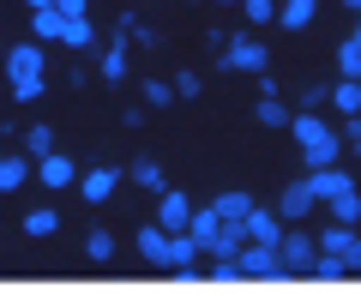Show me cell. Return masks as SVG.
<instances>
[{
  "mask_svg": "<svg viewBox=\"0 0 361 307\" xmlns=\"http://www.w3.org/2000/svg\"><path fill=\"white\" fill-rule=\"evenodd\" d=\"M217 6H241V0H217Z\"/></svg>",
  "mask_w": 361,
  "mask_h": 307,
  "instance_id": "cell-38",
  "label": "cell"
},
{
  "mask_svg": "<svg viewBox=\"0 0 361 307\" xmlns=\"http://www.w3.org/2000/svg\"><path fill=\"white\" fill-rule=\"evenodd\" d=\"M90 42H97L90 18H66V49H90Z\"/></svg>",
  "mask_w": 361,
  "mask_h": 307,
  "instance_id": "cell-26",
  "label": "cell"
},
{
  "mask_svg": "<svg viewBox=\"0 0 361 307\" xmlns=\"http://www.w3.org/2000/svg\"><path fill=\"white\" fill-rule=\"evenodd\" d=\"M343 259H349V277H361V235L349 241V253H343Z\"/></svg>",
  "mask_w": 361,
  "mask_h": 307,
  "instance_id": "cell-35",
  "label": "cell"
},
{
  "mask_svg": "<svg viewBox=\"0 0 361 307\" xmlns=\"http://www.w3.org/2000/svg\"><path fill=\"white\" fill-rule=\"evenodd\" d=\"M343 187H355V181H349V175H343V169H337V163L313 169V193H319V205H331V199H337V193H343Z\"/></svg>",
  "mask_w": 361,
  "mask_h": 307,
  "instance_id": "cell-12",
  "label": "cell"
},
{
  "mask_svg": "<svg viewBox=\"0 0 361 307\" xmlns=\"http://www.w3.org/2000/svg\"><path fill=\"white\" fill-rule=\"evenodd\" d=\"M313 205H319V193H313V175H307V181H289L283 187L277 211H283V223H301V217H313Z\"/></svg>",
  "mask_w": 361,
  "mask_h": 307,
  "instance_id": "cell-7",
  "label": "cell"
},
{
  "mask_svg": "<svg viewBox=\"0 0 361 307\" xmlns=\"http://www.w3.org/2000/svg\"><path fill=\"white\" fill-rule=\"evenodd\" d=\"M337 66H343V78H361V37H349L337 49Z\"/></svg>",
  "mask_w": 361,
  "mask_h": 307,
  "instance_id": "cell-25",
  "label": "cell"
},
{
  "mask_svg": "<svg viewBox=\"0 0 361 307\" xmlns=\"http://www.w3.org/2000/svg\"><path fill=\"white\" fill-rule=\"evenodd\" d=\"M217 66H229V73H265L271 66V49L259 37H229L217 49Z\"/></svg>",
  "mask_w": 361,
  "mask_h": 307,
  "instance_id": "cell-3",
  "label": "cell"
},
{
  "mask_svg": "<svg viewBox=\"0 0 361 307\" xmlns=\"http://www.w3.org/2000/svg\"><path fill=\"white\" fill-rule=\"evenodd\" d=\"M54 151V127H30L25 133V157H49Z\"/></svg>",
  "mask_w": 361,
  "mask_h": 307,
  "instance_id": "cell-24",
  "label": "cell"
},
{
  "mask_svg": "<svg viewBox=\"0 0 361 307\" xmlns=\"http://www.w3.org/2000/svg\"><path fill=\"white\" fill-rule=\"evenodd\" d=\"M331 109L361 115V78H337V85H331Z\"/></svg>",
  "mask_w": 361,
  "mask_h": 307,
  "instance_id": "cell-16",
  "label": "cell"
},
{
  "mask_svg": "<svg viewBox=\"0 0 361 307\" xmlns=\"http://www.w3.org/2000/svg\"><path fill=\"white\" fill-rule=\"evenodd\" d=\"M289 133H295V145H301V157H307V169H325V163H337V151H343L349 139H337L331 127H325L313 109H301L295 121H289Z\"/></svg>",
  "mask_w": 361,
  "mask_h": 307,
  "instance_id": "cell-1",
  "label": "cell"
},
{
  "mask_svg": "<svg viewBox=\"0 0 361 307\" xmlns=\"http://www.w3.org/2000/svg\"><path fill=\"white\" fill-rule=\"evenodd\" d=\"M259 121H265V127H289V121H295V109H283V102H277V90H265V97H259Z\"/></svg>",
  "mask_w": 361,
  "mask_h": 307,
  "instance_id": "cell-19",
  "label": "cell"
},
{
  "mask_svg": "<svg viewBox=\"0 0 361 307\" xmlns=\"http://www.w3.org/2000/svg\"><path fill=\"white\" fill-rule=\"evenodd\" d=\"M349 241H355V223H325L319 229V253H349Z\"/></svg>",
  "mask_w": 361,
  "mask_h": 307,
  "instance_id": "cell-14",
  "label": "cell"
},
{
  "mask_svg": "<svg viewBox=\"0 0 361 307\" xmlns=\"http://www.w3.org/2000/svg\"><path fill=\"white\" fill-rule=\"evenodd\" d=\"M54 229H61L54 211H30V217H25V235H37V241H42V235H54Z\"/></svg>",
  "mask_w": 361,
  "mask_h": 307,
  "instance_id": "cell-30",
  "label": "cell"
},
{
  "mask_svg": "<svg viewBox=\"0 0 361 307\" xmlns=\"http://www.w3.org/2000/svg\"><path fill=\"white\" fill-rule=\"evenodd\" d=\"M0 61H6V49H0Z\"/></svg>",
  "mask_w": 361,
  "mask_h": 307,
  "instance_id": "cell-40",
  "label": "cell"
},
{
  "mask_svg": "<svg viewBox=\"0 0 361 307\" xmlns=\"http://www.w3.org/2000/svg\"><path fill=\"white\" fill-rule=\"evenodd\" d=\"M235 259H241V271H247V277H265V283H283V277H289L283 253H277V247H265V241H247Z\"/></svg>",
  "mask_w": 361,
  "mask_h": 307,
  "instance_id": "cell-5",
  "label": "cell"
},
{
  "mask_svg": "<svg viewBox=\"0 0 361 307\" xmlns=\"http://www.w3.org/2000/svg\"><path fill=\"white\" fill-rule=\"evenodd\" d=\"M199 90H205V85H199V73H175V97H180V102H193Z\"/></svg>",
  "mask_w": 361,
  "mask_h": 307,
  "instance_id": "cell-33",
  "label": "cell"
},
{
  "mask_svg": "<svg viewBox=\"0 0 361 307\" xmlns=\"http://www.w3.org/2000/svg\"><path fill=\"white\" fill-rule=\"evenodd\" d=\"M169 97H175V85H169V78H151V85H145V102H151V109H163Z\"/></svg>",
  "mask_w": 361,
  "mask_h": 307,
  "instance_id": "cell-32",
  "label": "cell"
},
{
  "mask_svg": "<svg viewBox=\"0 0 361 307\" xmlns=\"http://www.w3.org/2000/svg\"><path fill=\"white\" fill-rule=\"evenodd\" d=\"M30 30H37V37L66 42V13H61V6H42V13H30Z\"/></svg>",
  "mask_w": 361,
  "mask_h": 307,
  "instance_id": "cell-15",
  "label": "cell"
},
{
  "mask_svg": "<svg viewBox=\"0 0 361 307\" xmlns=\"http://www.w3.org/2000/svg\"><path fill=\"white\" fill-rule=\"evenodd\" d=\"M115 187H121V175H115V169H85V175H78V193H85L90 205H103Z\"/></svg>",
  "mask_w": 361,
  "mask_h": 307,
  "instance_id": "cell-10",
  "label": "cell"
},
{
  "mask_svg": "<svg viewBox=\"0 0 361 307\" xmlns=\"http://www.w3.org/2000/svg\"><path fill=\"white\" fill-rule=\"evenodd\" d=\"M217 211H223L229 223H247V211H253V199H247V193H223V199H217Z\"/></svg>",
  "mask_w": 361,
  "mask_h": 307,
  "instance_id": "cell-23",
  "label": "cell"
},
{
  "mask_svg": "<svg viewBox=\"0 0 361 307\" xmlns=\"http://www.w3.org/2000/svg\"><path fill=\"white\" fill-rule=\"evenodd\" d=\"M277 253H283L289 277H313V259H319V235H313V229H283Z\"/></svg>",
  "mask_w": 361,
  "mask_h": 307,
  "instance_id": "cell-4",
  "label": "cell"
},
{
  "mask_svg": "<svg viewBox=\"0 0 361 307\" xmlns=\"http://www.w3.org/2000/svg\"><path fill=\"white\" fill-rule=\"evenodd\" d=\"M343 139H349V151L361 157V115H349V127H343Z\"/></svg>",
  "mask_w": 361,
  "mask_h": 307,
  "instance_id": "cell-34",
  "label": "cell"
},
{
  "mask_svg": "<svg viewBox=\"0 0 361 307\" xmlns=\"http://www.w3.org/2000/svg\"><path fill=\"white\" fill-rule=\"evenodd\" d=\"M343 6H355V13H361V0H343Z\"/></svg>",
  "mask_w": 361,
  "mask_h": 307,
  "instance_id": "cell-39",
  "label": "cell"
},
{
  "mask_svg": "<svg viewBox=\"0 0 361 307\" xmlns=\"http://www.w3.org/2000/svg\"><path fill=\"white\" fill-rule=\"evenodd\" d=\"M85 259H97V265L115 259V235H109V229H90V235H85Z\"/></svg>",
  "mask_w": 361,
  "mask_h": 307,
  "instance_id": "cell-21",
  "label": "cell"
},
{
  "mask_svg": "<svg viewBox=\"0 0 361 307\" xmlns=\"http://www.w3.org/2000/svg\"><path fill=\"white\" fill-rule=\"evenodd\" d=\"M103 78H115V85L127 78V42H115V49L103 54Z\"/></svg>",
  "mask_w": 361,
  "mask_h": 307,
  "instance_id": "cell-28",
  "label": "cell"
},
{
  "mask_svg": "<svg viewBox=\"0 0 361 307\" xmlns=\"http://www.w3.org/2000/svg\"><path fill=\"white\" fill-rule=\"evenodd\" d=\"M25 6H30V13H42V6H54V0H25Z\"/></svg>",
  "mask_w": 361,
  "mask_h": 307,
  "instance_id": "cell-37",
  "label": "cell"
},
{
  "mask_svg": "<svg viewBox=\"0 0 361 307\" xmlns=\"http://www.w3.org/2000/svg\"><path fill=\"white\" fill-rule=\"evenodd\" d=\"M139 259H145V265H163V271H169V229H163V223L139 229Z\"/></svg>",
  "mask_w": 361,
  "mask_h": 307,
  "instance_id": "cell-9",
  "label": "cell"
},
{
  "mask_svg": "<svg viewBox=\"0 0 361 307\" xmlns=\"http://www.w3.org/2000/svg\"><path fill=\"white\" fill-rule=\"evenodd\" d=\"M30 181V157H0V193H13Z\"/></svg>",
  "mask_w": 361,
  "mask_h": 307,
  "instance_id": "cell-17",
  "label": "cell"
},
{
  "mask_svg": "<svg viewBox=\"0 0 361 307\" xmlns=\"http://www.w3.org/2000/svg\"><path fill=\"white\" fill-rule=\"evenodd\" d=\"M247 241H265V247H277L283 241V211H247Z\"/></svg>",
  "mask_w": 361,
  "mask_h": 307,
  "instance_id": "cell-8",
  "label": "cell"
},
{
  "mask_svg": "<svg viewBox=\"0 0 361 307\" xmlns=\"http://www.w3.org/2000/svg\"><path fill=\"white\" fill-rule=\"evenodd\" d=\"M331 217H337V223H355V217H361V187H343V193H337V199H331Z\"/></svg>",
  "mask_w": 361,
  "mask_h": 307,
  "instance_id": "cell-20",
  "label": "cell"
},
{
  "mask_svg": "<svg viewBox=\"0 0 361 307\" xmlns=\"http://www.w3.org/2000/svg\"><path fill=\"white\" fill-rule=\"evenodd\" d=\"M241 13L253 18V25H271V18L283 13V6H277V0H241Z\"/></svg>",
  "mask_w": 361,
  "mask_h": 307,
  "instance_id": "cell-29",
  "label": "cell"
},
{
  "mask_svg": "<svg viewBox=\"0 0 361 307\" xmlns=\"http://www.w3.org/2000/svg\"><path fill=\"white\" fill-rule=\"evenodd\" d=\"M313 277H319V283H343L349 277V259L343 253H319V259H313Z\"/></svg>",
  "mask_w": 361,
  "mask_h": 307,
  "instance_id": "cell-18",
  "label": "cell"
},
{
  "mask_svg": "<svg viewBox=\"0 0 361 307\" xmlns=\"http://www.w3.org/2000/svg\"><path fill=\"white\" fill-rule=\"evenodd\" d=\"M54 6H61L66 18H85V0H54Z\"/></svg>",
  "mask_w": 361,
  "mask_h": 307,
  "instance_id": "cell-36",
  "label": "cell"
},
{
  "mask_svg": "<svg viewBox=\"0 0 361 307\" xmlns=\"http://www.w3.org/2000/svg\"><path fill=\"white\" fill-rule=\"evenodd\" d=\"M157 223H163L169 235L193 229V205H187V193H175V187H163V193H157Z\"/></svg>",
  "mask_w": 361,
  "mask_h": 307,
  "instance_id": "cell-6",
  "label": "cell"
},
{
  "mask_svg": "<svg viewBox=\"0 0 361 307\" xmlns=\"http://www.w3.org/2000/svg\"><path fill=\"white\" fill-rule=\"evenodd\" d=\"M37 181H42V187H73V163H66V157L61 151H49V157H37Z\"/></svg>",
  "mask_w": 361,
  "mask_h": 307,
  "instance_id": "cell-11",
  "label": "cell"
},
{
  "mask_svg": "<svg viewBox=\"0 0 361 307\" xmlns=\"http://www.w3.org/2000/svg\"><path fill=\"white\" fill-rule=\"evenodd\" d=\"M133 181H139L145 193H163V187H169V181H163V169H157L151 157H139V163H133Z\"/></svg>",
  "mask_w": 361,
  "mask_h": 307,
  "instance_id": "cell-22",
  "label": "cell"
},
{
  "mask_svg": "<svg viewBox=\"0 0 361 307\" xmlns=\"http://www.w3.org/2000/svg\"><path fill=\"white\" fill-rule=\"evenodd\" d=\"M313 13H319V0H283V13H277V25L283 30H307Z\"/></svg>",
  "mask_w": 361,
  "mask_h": 307,
  "instance_id": "cell-13",
  "label": "cell"
},
{
  "mask_svg": "<svg viewBox=\"0 0 361 307\" xmlns=\"http://www.w3.org/2000/svg\"><path fill=\"white\" fill-rule=\"evenodd\" d=\"M325 102H331V85H307L301 90V109H313V115H319Z\"/></svg>",
  "mask_w": 361,
  "mask_h": 307,
  "instance_id": "cell-31",
  "label": "cell"
},
{
  "mask_svg": "<svg viewBox=\"0 0 361 307\" xmlns=\"http://www.w3.org/2000/svg\"><path fill=\"white\" fill-rule=\"evenodd\" d=\"M0 66H6V85H13L18 102H37L42 97V49H37V42H13Z\"/></svg>",
  "mask_w": 361,
  "mask_h": 307,
  "instance_id": "cell-2",
  "label": "cell"
},
{
  "mask_svg": "<svg viewBox=\"0 0 361 307\" xmlns=\"http://www.w3.org/2000/svg\"><path fill=\"white\" fill-rule=\"evenodd\" d=\"M211 283H241L247 271H241V259H211V271H205Z\"/></svg>",
  "mask_w": 361,
  "mask_h": 307,
  "instance_id": "cell-27",
  "label": "cell"
}]
</instances>
